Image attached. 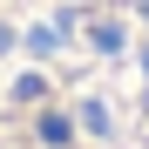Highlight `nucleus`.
Segmentation results:
<instances>
[{
  "label": "nucleus",
  "mask_w": 149,
  "mask_h": 149,
  "mask_svg": "<svg viewBox=\"0 0 149 149\" xmlns=\"http://www.w3.org/2000/svg\"><path fill=\"white\" fill-rule=\"evenodd\" d=\"M0 149H149V0H0Z\"/></svg>",
  "instance_id": "obj_1"
}]
</instances>
